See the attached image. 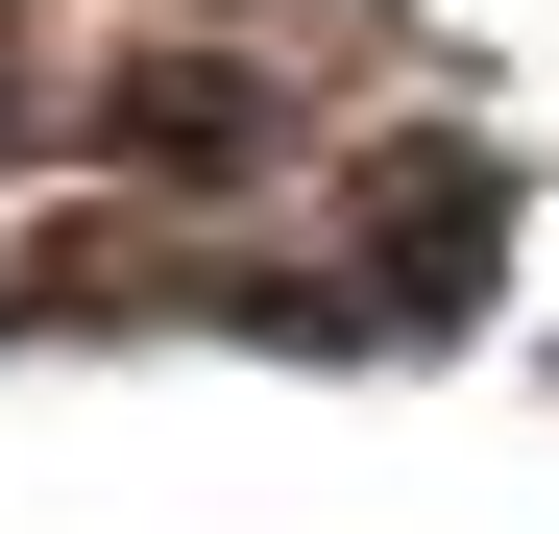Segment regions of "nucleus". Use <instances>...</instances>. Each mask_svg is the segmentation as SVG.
Wrapping results in <instances>:
<instances>
[{"label": "nucleus", "mask_w": 559, "mask_h": 534, "mask_svg": "<svg viewBox=\"0 0 559 534\" xmlns=\"http://www.w3.org/2000/svg\"><path fill=\"white\" fill-rule=\"evenodd\" d=\"M487 243H511V195H487V170H390V219H365V267H390V316H438V292H462Z\"/></svg>", "instance_id": "nucleus-1"}]
</instances>
